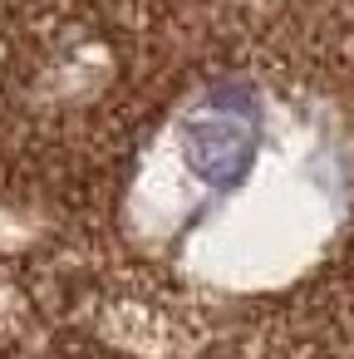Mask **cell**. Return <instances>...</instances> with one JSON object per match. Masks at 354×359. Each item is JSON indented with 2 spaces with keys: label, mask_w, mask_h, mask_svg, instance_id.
I'll list each match as a JSON object with an SVG mask.
<instances>
[{
  "label": "cell",
  "mask_w": 354,
  "mask_h": 359,
  "mask_svg": "<svg viewBox=\"0 0 354 359\" xmlns=\"http://www.w3.org/2000/svg\"><path fill=\"white\" fill-rule=\"evenodd\" d=\"M349 153L329 133L295 128L266 182L192 226L187 271L222 290H266L300 276L349 212Z\"/></svg>",
  "instance_id": "obj_1"
},
{
  "label": "cell",
  "mask_w": 354,
  "mask_h": 359,
  "mask_svg": "<svg viewBox=\"0 0 354 359\" xmlns=\"http://www.w3.org/2000/svg\"><path fill=\"white\" fill-rule=\"evenodd\" d=\"M271 118V99L246 79H222L187 99L133 187V226L148 241H163L246 192L280 153Z\"/></svg>",
  "instance_id": "obj_2"
}]
</instances>
